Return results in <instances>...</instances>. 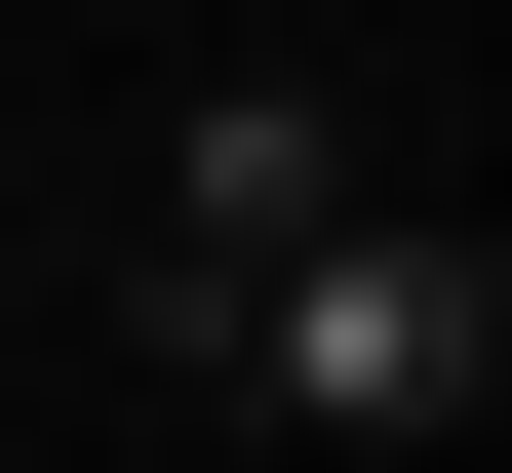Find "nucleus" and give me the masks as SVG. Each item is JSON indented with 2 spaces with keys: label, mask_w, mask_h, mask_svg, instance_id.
<instances>
[{
  "label": "nucleus",
  "mask_w": 512,
  "mask_h": 473,
  "mask_svg": "<svg viewBox=\"0 0 512 473\" xmlns=\"http://www.w3.org/2000/svg\"><path fill=\"white\" fill-rule=\"evenodd\" d=\"M197 395L316 434V473H473V395H512V237H473V198H355L316 276H237V316H197Z\"/></svg>",
  "instance_id": "1"
},
{
  "label": "nucleus",
  "mask_w": 512,
  "mask_h": 473,
  "mask_svg": "<svg viewBox=\"0 0 512 473\" xmlns=\"http://www.w3.org/2000/svg\"><path fill=\"white\" fill-rule=\"evenodd\" d=\"M355 198H394V119H355V79H276V40H237V79L158 119V316H237V276H316Z\"/></svg>",
  "instance_id": "2"
},
{
  "label": "nucleus",
  "mask_w": 512,
  "mask_h": 473,
  "mask_svg": "<svg viewBox=\"0 0 512 473\" xmlns=\"http://www.w3.org/2000/svg\"><path fill=\"white\" fill-rule=\"evenodd\" d=\"M473 473H512V434H473Z\"/></svg>",
  "instance_id": "3"
}]
</instances>
